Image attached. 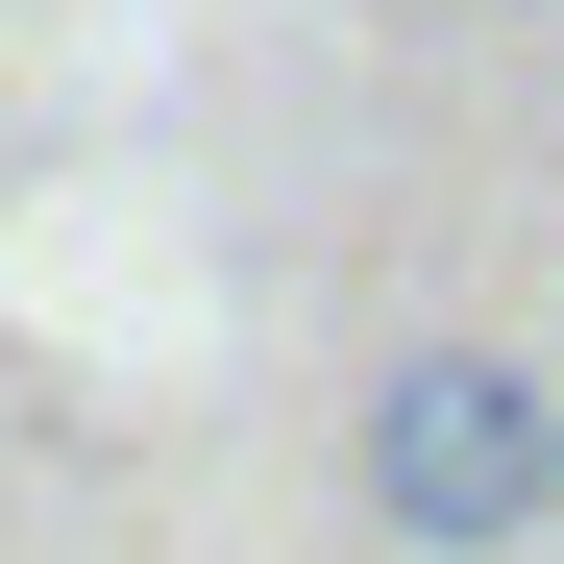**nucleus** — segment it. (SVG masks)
I'll use <instances>...</instances> for the list:
<instances>
[{
    "mask_svg": "<svg viewBox=\"0 0 564 564\" xmlns=\"http://www.w3.org/2000/svg\"><path fill=\"white\" fill-rule=\"evenodd\" d=\"M491 25H516V0H491Z\"/></svg>",
    "mask_w": 564,
    "mask_h": 564,
    "instance_id": "f03ea898",
    "label": "nucleus"
},
{
    "mask_svg": "<svg viewBox=\"0 0 564 564\" xmlns=\"http://www.w3.org/2000/svg\"><path fill=\"white\" fill-rule=\"evenodd\" d=\"M344 466H368V516H393L417 564H516L564 516V393H540L516 344H417V368H368Z\"/></svg>",
    "mask_w": 564,
    "mask_h": 564,
    "instance_id": "f257e3e1",
    "label": "nucleus"
}]
</instances>
